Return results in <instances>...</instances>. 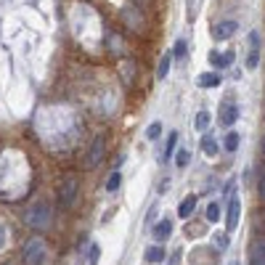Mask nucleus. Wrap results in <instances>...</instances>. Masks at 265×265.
<instances>
[{
	"mask_svg": "<svg viewBox=\"0 0 265 265\" xmlns=\"http://www.w3.org/2000/svg\"><path fill=\"white\" fill-rule=\"evenodd\" d=\"M249 40H252V48H249V53H247V69L252 72V69H257V64H260V34L252 32Z\"/></svg>",
	"mask_w": 265,
	"mask_h": 265,
	"instance_id": "nucleus-8",
	"label": "nucleus"
},
{
	"mask_svg": "<svg viewBox=\"0 0 265 265\" xmlns=\"http://www.w3.org/2000/svg\"><path fill=\"white\" fill-rule=\"evenodd\" d=\"M45 241L43 239H32L29 244L24 247V260H27V265H43L45 262Z\"/></svg>",
	"mask_w": 265,
	"mask_h": 265,
	"instance_id": "nucleus-3",
	"label": "nucleus"
},
{
	"mask_svg": "<svg viewBox=\"0 0 265 265\" xmlns=\"http://www.w3.org/2000/svg\"><path fill=\"white\" fill-rule=\"evenodd\" d=\"M188 162H191V152H188V148H180V152L175 154V165L183 170V167H186Z\"/></svg>",
	"mask_w": 265,
	"mask_h": 265,
	"instance_id": "nucleus-20",
	"label": "nucleus"
},
{
	"mask_svg": "<svg viewBox=\"0 0 265 265\" xmlns=\"http://www.w3.org/2000/svg\"><path fill=\"white\" fill-rule=\"evenodd\" d=\"M207 128H210V111L202 109V111L197 114V130H207Z\"/></svg>",
	"mask_w": 265,
	"mask_h": 265,
	"instance_id": "nucleus-19",
	"label": "nucleus"
},
{
	"mask_svg": "<svg viewBox=\"0 0 265 265\" xmlns=\"http://www.w3.org/2000/svg\"><path fill=\"white\" fill-rule=\"evenodd\" d=\"M239 215H241V204H239V197H236V191L231 194V202H228V217H225V234H231L236 231V225H239Z\"/></svg>",
	"mask_w": 265,
	"mask_h": 265,
	"instance_id": "nucleus-4",
	"label": "nucleus"
},
{
	"mask_svg": "<svg viewBox=\"0 0 265 265\" xmlns=\"http://www.w3.org/2000/svg\"><path fill=\"white\" fill-rule=\"evenodd\" d=\"M262 154H265V141H262Z\"/></svg>",
	"mask_w": 265,
	"mask_h": 265,
	"instance_id": "nucleus-30",
	"label": "nucleus"
},
{
	"mask_svg": "<svg viewBox=\"0 0 265 265\" xmlns=\"http://www.w3.org/2000/svg\"><path fill=\"white\" fill-rule=\"evenodd\" d=\"M239 29V24L234 19H228V21H217V24L212 27V37L215 40H228V37H234Z\"/></svg>",
	"mask_w": 265,
	"mask_h": 265,
	"instance_id": "nucleus-6",
	"label": "nucleus"
},
{
	"mask_svg": "<svg viewBox=\"0 0 265 265\" xmlns=\"http://www.w3.org/2000/svg\"><path fill=\"white\" fill-rule=\"evenodd\" d=\"M51 217H53L51 204L45 202V199H37V202H32V204H29V210H27V215H24V220H27V225L37 228V231H45V228L51 225Z\"/></svg>",
	"mask_w": 265,
	"mask_h": 265,
	"instance_id": "nucleus-1",
	"label": "nucleus"
},
{
	"mask_svg": "<svg viewBox=\"0 0 265 265\" xmlns=\"http://www.w3.org/2000/svg\"><path fill=\"white\" fill-rule=\"evenodd\" d=\"M175 143H178V133H170V141L165 146V157L162 159H170L172 154H175Z\"/></svg>",
	"mask_w": 265,
	"mask_h": 265,
	"instance_id": "nucleus-23",
	"label": "nucleus"
},
{
	"mask_svg": "<svg viewBox=\"0 0 265 265\" xmlns=\"http://www.w3.org/2000/svg\"><path fill=\"white\" fill-rule=\"evenodd\" d=\"M236 120H239V106L234 101H223V106H220V125L231 130L236 125Z\"/></svg>",
	"mask_w": 265,
	"mask_h": 265,
	"instance_id": "nucleus-5",
	"label": "nucleus"
},
{
	"mask_svg": "<svg viewBox=\"0 0 265 265\" xmlns=\"http://www.w3.org/2000/svg\"><path fill=\"white\" fill-rule=\"evenodd\" d=\"M170 234H172V220H170V217H162V220H159V223L152 228V236H154L157 241H165Z\"/></svg>",
	"mask_w": 265,
	"mask_h": 265,
	"instance_id": "nucleus-9",
	"label": "nucleus"
},
{
	"mask_svg": "<svg viewBox=\"0 0 265 265\" xmlns=\"http://www.w3.org/2000/svg\"><path fill=\"white\" fill-rule=\"evenodd\" d=\"M98 255H101V249H98V247L90 249V265H98Z\"/></svg>",
	"mask_w": 265,
	"mask_h": 265,
	"instance_id": "nucleus-26",
	"label": "nucleus"
},
{
	"mask_svg": "<svg viewBox=\"0 0 265 265\" xmlns=\"http://www.w3.org/2000/svg\"><path fill=\"white\" fill-rule=\"evenodd\" d=\"M186 51H188V43L180 37V40L175 43V48H172V56H175V59H183V56H186Z\"/></svg>",
	"mask_w": 265,
	"mask_h": 265,
	"instance_id": "nucleus-24",
	"label": "nucleus"
},
{
	"mask_svg": "<svg viewBox=\"0 0 265 265\" xmlns=\"http://www.w3.org/2000/svg\"><path fill=\"white\" fill-rule=\"evenodd\" d=\"M217 220H220V207L212 202L210 207H207V223H217Z\"/></svg>",
	"mask_w": 265,
	"mask_h": 265,
	"instance_id": "nucleus-22",
	"label": "nucleus"
},
{
	"mask_svg": "<svg viewBox=\"0 0 265 265\" xmlns=\"http://www.w3.org/2000/svg\"><path fill=\"white\" fill-rule=\"evenodd\" d=\"M146 260L148 262H162L165 260V249L162 247H148L146 249Z\"/></svg>",
	"mask_w": 265,
	"mask_h": 265,
	"instance_id": "nucleus-16",
	"label": "nucleus"
},
{
	"mask_svg": "<svg viewBox=\"0 0 265 265\" xmlns=\"http://www.w3.org/2000/svg\"><path fill=\"white\" fill-rule=\"evenodd\" d=\"M194 210H197V197H186V199L180 202V207H178V217L186 220V217L194 215Z\"/></svg>",
	"mask_w": 265,
	"mask_h": 265,
	"instance_id": "nucleus-11",
	"label": "nucleus"
},
{
	"mask_svg": "<svg viewBox=\"0 0 265 265\" xmlns=\"http://www.w3.org/2000/svg\"><path fill=\"white\" fill-rule=\"evenodd\" d=\"M159 135H162V125H159V122H152V125L146 128V138H148V141H157Z\"/></svg>",
	"mask_w": 265,
	"mask_h": 265,
	"instance_id": "nucleus-21",
	"label": "nucleus"
},
{
	"mask_svg": "<svg viewBox=\"0 0 265 265\" xmlns=\"http://www.w3.org/2000/svg\"><path fill=\"white\" fill-rule=\"evenodd\" d=\"M210 64H212L215 69L231 66V64H234V51H228V53H210Z\"/></svg>",
	"mask_w": 265,
	"mask_h": 265,
	"instance_id": "nucleus-10",
	"label": "nucleus"
},
{
	"mask_svg": "<svg viewBox=\"0 0 265 265\" xmlns=\"http://www.w3.org/2000/svg\"><path fill=\"white\" fill-rule=\"evenodd\" d=\"M223 146L228 148V152H236V148H239V133L228 130V133H225V141H223Z\"/></svg>",
	"mask_w": 265,
	"mask_h": 265,
	"instance_id": "nucleus-17",
	"label": "nucleus"
},
{
	"mask_svg": "<svg viewBox=\"0 0 265 265\" xmlns=\"http://www.w3.org/2000/svg\"><path fill=\"white\" fill-rule=\"evenodd\" d=\"M103 146H106V143H103V138L96 135L93 143H90V148H88V162H85L88 167H98V162L103 159Z\"/></svg>",
	"mask_w": 265,
	"mask_h": 265,
	"instance_id": "nucleus-7",
	"label": "nucleus"
},
{
	"mask_svg": "<svg viewBox=\"0 0 265 265\" xmlns=\"http://www.w3.org/2000/svg\"><path fill=\"white\" fill-rule=\"evenodd\" d=\"M170 64H172V56L165 53V56H162V61H159V69H157V77H159V80H165V77L170 74Z\"/></svg>",
	"mask_w": 265,
	"mask_h": 265,
	"instance_id": "nucleus-14",
	"label": "nucleus"
},
{
	"mask_svg": "<svg viewBox=\"0 0 265 265\" xmlns=\"http://www.w3.org/2000/svg\"><path fill=\"white\" fill-rule=\"evenodd\" d=\"M260 197L265 199V175H262V180H260Z\"/></svg>",
	"mask_w": 265,
	"mask_h": 265,
	"instance_id": "nucleus-29",
	"label": "nucleus"
},
{
	"mask_svg": "<svg viewBox=\"0 0 265 265\" xmlns=\"http://www.w3.org/2000/svg\"><path fill=\"white\" fill-rule=\"evenodd\" d=\"M249 260H252V265H265V241H255Z\"/></svg>",
	"mask_w": 265,
	"mask_h": 265,
	"instance_id": "nucleus-13",
	"label": "nucleus"
},
{
	"mask_svg": "<svg viewBox=\"0 0 265 265\" xmlns=\"http://www.w3.org/2000/svg\"><path fill=\"white\" fill-rule=\"evenodd\" d=\"M180 255H183V252H180V249H175V252H172V257H170V262H167V265H180Z\"/></svg>",
	"mask_w": 265,
	"mask_h": 265,
	"instance_id": "nucleus-27",
	"label": "nucleus"
},
{
	"mask_svg": "<svg viewBox=\"0 0 265 265\" xmlns=\"http://www.w3.org/2000/svg\"><path fill=\"white\" fill-rule=\"evenodd\" d=\"M3 244H6V231H3V225H0V249H3Z\"/></svg>",
	"mask_w": 265,
	"mask_h": 265,
	"instance_id": "nucleus-28",
	"label": "nucleus"
},
{
	"mask_svg": "<svg viewBox=\"0 0 265 265\" xmlns=\"http://www.w3.org/2000/svg\"><path fill=\"white\" fill-rule=\"evenodd\" d=\"M77 191H80L77 178L74 175H66L61 180V186H59V202H61V207H72L74 199H77Z\"/></svg>",
	"mask_w": 265,
	"mask_h": 265,
	"instance_id": "nucleus-2",
	"label": "nucleus"
},
{
	"mask_svg": "<svg viewBox=\"0 0 265 265\" xmlns=\"http://www.w3.org/2000/svg\"><path fill=\"white\" fill-rule=\"evenodd\" d=\"M120 183H122V172H120V170H114L111 175H109V180H106V191H117V188H120Z\"/></svg>",
	"mask_w": 265,
	"mask_h": 265,
	"instance_id": "nucleus-18",
	"label": "nucleus"
},
{
	"mask_svg": "<svg viewBox=\"0 0 265 265\" xmlns=\"http://www.w3.org/2000/svg\"><path fill=\"white\" fill-rule=\"evenodd\" d=\"M215 239H217V247H220V249H225V247H228V234H217Z\"/></svg>",
	"mask_w": 265,
	"mask_h": 265,
	"instance_id": "nucleus-25",
	"label": "nucleus"
},
{
	"mask_svg": "<svg viewBox=\"0 0 265 265\" xmlns=\"http://www.w3.org/2000/svg\"><path fill=\"white\" fill-rule=\"evenodd\" d=\"M199 88H217L220 85V74L217 72H204V74H199Z\"/></svg>",
	"mask_w": 265,
	"mask_h": 265,
	"instance_id": "nucleus-12",
	"label": "nucleus"
},
{
	"mask_svg": "<svg viewBox=\"0 0 265 265\" xmlns=\"http://www.w3.org/2000/svg\"><path fill=\"white\" fill-rule=\"evenodd\" d=\"M202 148L207 152V157H215V154H217V143H215V138H212L210 133L202 138Z\"/></svg>",
	"mask_w": 265,
	"mask_h": 265,
	"instance_id": "nucleus-15",
	"label": "nucleus"
},
{
	"mask_svg": "<svg viewBox=\"0 0 265 265\" xmlns=\"http://www.w3.org/2000/svg\"><path fill=\"white\" fill-rule=\"evenodd\" d=\"M6 265H11V262H6Z\"/></svg>",
	"mask_w": 265,
	"mask_h": 265,
	"instance_id": "nucleus-31",
	"label": "nucleus"
}]
</instances>
